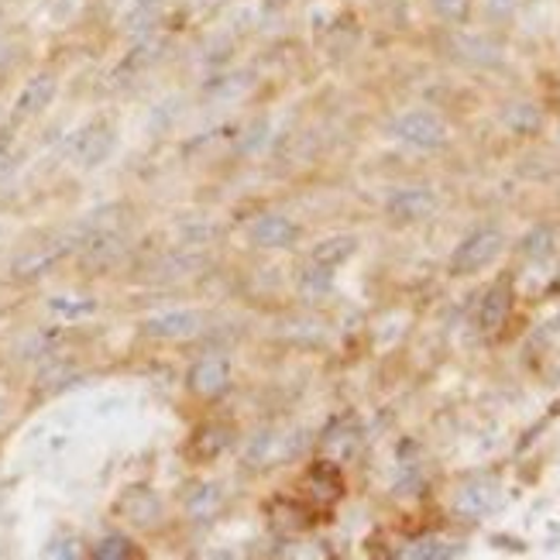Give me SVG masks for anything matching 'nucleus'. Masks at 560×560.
Returning a JSON list of instances; mask_svg holds the SVG:
<instances>
[{
	"label": "nucleus",
	"instance_id": "obj_1",
	"mask_svg": "<svg viewBox=\"0 0 560 560\" xmlns=\"http://www.w3.org/2000/svg\"><path fill=\"white\" fill-rule=\"evenodd\" d=\"M502 248H505L502 231H495V228H481V231L468 234V237L454 248V255H451V272H454V276H475V272H481V269H489V265L502 255Z\"/></svg>",
	"mask_w": 560,
	"mask_h": 560
},
{
	"label": "nucleus",
	"instance_id": "obj_2",
	"mask_svg": "<svg viewBox=\"0 0 560 560\" xmlns=\"http://www.w3.org/2000/svg\"><path fill=\"white\" fill-rule=\"evenodd\" d=\"M393 135L409 144V149H420V152H433L441 149V144H447V120L441 114L433 110H406L396 117L393 125Z\"/></svg>",
	"mask_w": 560,
	"mask_h": 560
},
{
	"label": "nucleus",
	"instance_id": "obj_3",
	"mask_svg": "<svg viewBox=\"0 0 560 560\" xmlns=\"http://www.w3.org/2000/svg\"><path fill=\"white\" fill-rule=\"evenodd\" d=\"M441 200H436V192L427 189V186H406V189H396L393 197L385 200V213L393 217L396 224H420V221H430L436 213Z\"/></svg>",
	"mask_w": 560,
	"mask_h": 560
},
{
	"label": "nucleus",
	"instance_id": "obj_4",
	"mask_svg": "<svg viewBox=\"0 0 560 560\" xmlns=\"http://www.w3.org/2000/svg\"><path fill=\"white\" fill-rule=\"evenodd\" d=\"M203 330V316L197 310H165L141 324V334L152 340H186Z\"/></svg>",
	"mask_w": 560,
	"mask_h": 560
},
{
	"label": "nucleus",
	"instance_id": "obj_5",
	"mask_svg": "<svg viewBox=\"0 0 560 560\" xmlns=\"http://www.w3.org/2000/svg\"><path fill=\"white\" fill-rule=\"evenodd\" d=\"M114 144H117V135H114V128L107 125V120H90V125L77 138H72L69 152L77 155L80 165L93 168V165H101V162L110 159Z\"/></svg>",
	"mask_w": 560,
	"mask_h": 560
},
{
	"label": "nucleus",
	"instance_id": "obj_6",
	"mask_svg": "<svg viewBox=\"0 0 560 560\" xmlns=\"http://www.w3.org/2000/svg\"><path fill=\"white\" fill-rule=\"evenodd\" d=\"M186 388L200 399H217L231 388V364L224 358H200L186 375Z\"/></svg>",
	"mask_w": 560,
	"mask_h": 560
},
{
	"label": "nucleus",
	"instance_id": "obj_7",
	"mask_svg": "<svg viewBox=\"0 0 560 560\" xmlns=\"http://www.w3.org/2000/svg\"><path fill=\"white\" fill-rule=\"evenodd\" d=\"M248 241L255 248H292L300 241V228L279 213H261L248 228Z\"/></svg>",
	"mask_w": 560,
	"mask_h": 560
},
{
	"label": "nucleus",
	"instance_id": "obj_8",
	"mask_svg": "<svg viewBox=\"0 0 560 560\" xmlns=\"http://www.w3.org/2000/svg\"><path fill=\"white\" fill-rule=\"evenodd\" d=\"M56 90H59V80L52 77V72H38V77H32L28 83H24V90L18 93V101H14V117L24 120V117L42 114L48 104L56 101Z\"/></svg>",
	"mask_w": 560,
	"mask_h": 560
},
{
	"label": "nucleus",
	"instance_id": "obj_9",
	"mask_svg": "<svg viewBox=\"0 0 560 560\" xmlns=\"http://www.w3.org/2000/svg\"><path fill=\"white\" fill-rule=\"evenodd\" d=\"M495 505H499V485L495 481H468L465 489L454 495V509L468 520L489 516Z\"/></svg>",
	"mask_w": 560,
	"mask_h": 560
},
{
	"label": "nucleus",
	"instance_id": "obj_10",
	"mask_svg": "<svg viewBox=\"0 0 560 560\" xmlns=\"http://www.w3.org/2000/svg\"><path fill=\"white\" fill-rule=\"evenodd\" d=\"M451 48H454V56H457V59H465V62H471V66H485V69L502 66V48H499L492 38H485V35H468V32H460V35H454Z\"/></svg>",
	"mask_w": 560,
	"mask_h": 560
},
{
	"label": "nucleus",
	"instance_id": "obj_11",
	"mask_svg": "<svg viewBox=\"0 0 560 560\" xmlns=\"http://www.w3.org/2000/svg\"><path fill=\"white\" fill-rule=\"evenodd\" d=\"M509 310H513V285L509 282H495L489 292H485L481 300V310H478V327L481 330H499L505 324Z\"/></svg>",
	"mask_w": 560,
	"mask_h": 560
},
{
	"label": "nucleus",
	"instance_id": "obj_12",
	"mask_svg": "<svg viewBox=\"0 0 560 560\" xmlns=\"http://www.w3.org/2000/svg\"><path fill=\"white\" fill-rule=\"evenodd\" d=\"M502 125L513 131V135H523V138H533L544 131V110L529 101H516V104H505L502 107Z\"/></svg>",
	"mask_w": 560,
	"mask_h": 560
},
{
	"label": "nucleus",
	"instance_id": "obj_13",
	"mask_svg": "<svg viewBox=\"0 0 560 560\" xmlns=\"http://www.w3.org/2000/svg\"><path fill=\"white\" fill-rule=\"evenodd\" d=\"M354 252H358V237H354V234H330V237H324V241H316L310 258H313L316 265H327V269H337V265H345Z\"/></svg>",
	"mask_w": 560,
	"mask_h": 560
},
{
	"label": "nucleus",
	"instance_id": "obj_14",
	"mask_svg": "<svg viewBox=\"0 0 560 560\" xmlns=\"http://www.w3.org/2000/svg\"><path fill=\"white\" fill-rule=\"evenodd\" d=\"M120 513H128V520L138 523V526H152L162 516V505H159V495L155 492H149V489H131L125 499H120Z\"/></svg>",
	"mask_w": 560,
	"mask_h": 560
},
{
	"label": "nucleus",
	"instance_id": "obj_15",
	"mask_svg": "<svg viewBox=\"0 0 560 560\" xmlns=\"http://www.w3.org/2000/svg\"><path fill=\"white\" fill-rule=\"evenodd\" d=\"M83 252H86V261L90 265H110L114 258H120V252H125V245H120V237L117 234H110V231H101V234H93L86 245H83Z\"/></svg>",
	"mask_w": 560,
	"mask_h": 560
},
{
	"label": "nucleus",
	"instance_id": "obj_16",
	"mask_svg": "<svg viewBox=\"0 0 560 560\" xmlns=\"http://www.w3.org/2000/svg\"><path fill=\"white\" fill-rule=\"evenodd\" d=\"M330 289H334V272L327 269V265H310V269L300 272V292L306 300H324L330 296Z\"/></svg>",
	"mask_w": 560,
	"mask_h": 560
},
{
	"label": "nucleus",
	"instance_id": "obj_17",
	"mask_svg": "<svg viewBox=\"0 0 560 560\" xmlns=\"http://www.w3.org/2000/svg\"><path fill=\"white\" fill-rule=\"evenodd\" d=\"M66 255V248H38L32 255H24L14 261V276H24V279H32V276H42L48 272L52 265Z\"/></svg>",
	"mask_w": 560,
	"mask_h": 560
},
{
	"label": "nucleus",
	"instance_id": "obj_18",
	"mask_svg": "<svg viewBox=\"0 0 560 560\" xmlns=\"http://www.w3.org/2000/svg\"><path fill=\"white\" fill-rule=\"evenodd\" d=\"M192 444H200V451L192 447V457H197L200 465H203V460H213L217 454L228 447V430H221V427H203L197 436H192Z\"/></svg>",
	"mask_w": 560,
	"mask_h": 560
},
{
	"label": "nucleus",
	"instance_id": "obj_19",
	"mask_svg": "<svg viewBox=\"0 0 560 560\" xmlns=\"http://www.w3.org/2000/svg\"><path fill=\"white\" fill-rule=\"evenodd\" d=\"M430 11L447 21V24H465L468 14H471V0H427Z\"/></svg>",
	"mask_w": 560,
	"mask_h": 560
},
{
	"label": "nucleus",
	"instance_id": "obj_20",
	"mask_svg": "<svg viewBox=\"0 0 560 560\" xmlns=\"http://www.w3.org/2000/svg\"><path fill=\"white\" fill-rule=\"evenodd\" d=\"M217 509H221V492H217V485H203V489L189 499V513L192 520H210Z\"/></svg>",
	"mask_w": 560,
	"mask_h": 560
},
{
	"label": "nucleus",
	"instance_id": "obj_21",
	"mask_svg": "<svg viewBox=\"0 0 560 560\" xmlns=\"http://www.w3.org/2000/svg\"><path fill=\"white\" fill-rule=\"evenodd\" d=\"M553 252V231L544 224V228H533L526 237H523V255L526 258H547Z\"/></svg>",
	"mask_w": 560,
	"mask_h": 560
},
{
	"label": "nucleus",
	"instance_id": "obj_22",
	"mask_svg": "<svg viewBox=\"0 0 560 560\" xmlns=\"http://www.w3.org/2000/svg\"><path fill=\"white\" fill-rule=\"evenodd\" d=\"M93 557L96 560H125V557H135V544L128 537H104L93 547Z\"/></svg>",
	"mask_w": 560,
	"mask_h": 560
},
{
	"label": "nucleus",
	"instance_id": "obj_23",
	"mask_svg": "<svg viewBox=\"0 0 560 560\" xmlns=\"http://www.w3.org/2000/svg\"><path fill=\"white\" fill-rule=\"evenodd\" d=\"M457 550H447L444 544H436V540H420V544H412L409 550H402V557H412V560H441V557H454Z\"/></svg>",
	"mask_w": 560,
	"mask_h": 560
},
{
	"label": "nucleus",
	"instance_id": "obj_24",
	"mask_svg": "<svg viewBox=\"0 0 560 560\" xmlns=\"http://www.w3.org/2000/svg\"><path fill=\"white\" fill-rule=\"evenodd\" d=\"M520 8V0H485V11H489L495 21H505V18H513Z\"/></svg>",
	"mask_w": 560,
	"mask_h": 560
},
{
	"label": "nucleus",
	"instance_id": "obj_25",
	"mask_svg": "<svg viewBox=\"0 0 560 560\" xmlns=\"http://www.w3.org/2000/svg\"><path fill=\"white\" fill-rule=\"evenodd\" d=\"M52 310H56V313H66V316L93 313V300H86V303H62V300H52Z\"/></svg>",
	"mask_w": 560,
	"mask_h": 560
},
{
	"label": "nucleus",
	"instance_id": "obj_26",
	"mask_svg": "<svg viewBox=\"0 0 560 560\" xmlns=\"http://www.w3.org/2000/svg\"><path fill=\"white\" fill-rule=\"evenodd\" d=\"M8 152H11V135H4V131H0V162L8 159Z\"/></svg>",
	"mask_w": 560,
	"mask_h": 560
},
{
	"label": "nucleus",
	"instance_id": "obj_27",
	"mask_svg": "<svg viewBox=\"0 0 560 560\" xmlns=\"http://www.w3.org/2000/svg\"><path fill=\"white\" fill-rule=\"evenodd\" d=\"M282 4H289V0H265V8H282Z\"/></svg>",
	"mask_w": 560,
	"mask_h": 560
},
{
	"label": "nucleus",
	"instance_id": "obj_28",
	"mask_svg": "<svg viewBox=\"0 0 560 560\" xmlns=\"http://www.w3.org/2000/svg\"><path fill=\"white\" fill-rule=\"evenodd\" d=\"M557 141H560V125H557Z\"/></svg>",
	"mask_w": 560,
	"mask_h": 560
},
{
	"label": "nucleus",
	"instance_id": "obj_29",
	"mask_svg": "<svg viewBox=\"0 0 560 560\" xmlns=\"http://www.w3.org/2000/svg\"><path fill=\"white\" fill-rule=\"evenodd\" d=\"M557 289H560V276H557Z\"/></svg>",
	"mask_w": 560,
	"mask_h": 560
}]
</instances>
